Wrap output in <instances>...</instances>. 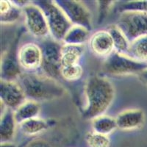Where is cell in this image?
<instances>
[{
  "label": "cell",
  "mask_w": 147,
  "mask_h": 147,
  "mask_svg": "<svg viewBox=\"0 0 147 147\" xmlns=\"http://www.w3.org/2000/svg\"><path fill=\"white\" fill-rule=\"evenodd\" d=\"M102 71L105 74L115 77L140 75L147 69V63L139 62L126 55L113 52L102 65Z\"/></svg>",
  "instance_id": "4"
},
{
  "label": "cell",
  "mask_w": 147,
  "mask_h": 147,
  "mask_svg": "<svg viewBox=\"0 0 147 147\" xmlns=\"http://www.w3.org/2000/svg\"><path fill=\"white\" fill-rule=\"evenodd\" d=\"M18 59L22 69L35 71L41 67L42 50L35 43H27L18 49Z\"/></svg>",
  "instance_id": "11"
},
{
  "label": "cell",
  "mask_w": 147,
  "mask_h": 147,
  "mask_svg": "<svg viewBox=\"0 0 147 147\" xmlns=\"http://www.w3.org/2000/svg\"><path fill=\"white\" fill-rule=\"evenodd\" d=\"M55 2L65 13L73 25L81 26L89 31L91 30V13L83 2L68 0H59Z\"/></svg>",
  "instance_id": "8"
},
{
  "label": "cell",
  "mask_w": 147,
  "mask_h": 147,
  "mask_svg": "<svg viewBox=\"0 0 147 147\" xmlns=\"http://www.w3.org/2000/svg\"><path fill=\"white\" fill-rule=\"evenodd\" d=\"M17 42L15 41L12 44L5 54L2 56V65H1V80L15 81L18 80L23 72L18 59V52L17 51Z\"/></svg>",
  "instance_id": "9"
},
{
  "label": "cell",
  "mask_w": 147,
  "mask_h": 147,
  "mask_svg": "<svg viewBox=\"0 0 147 147\" xmlns=\"http://www.w3.org/2000/svg\"><path fill=\"white\" fill-rule=\"evenodd\" d=\"M84 53V45L63 44L61 49V65L69 66L79 63Z\"/></svg>",
  "instance_id": "18"
},
{
  "label": "cell",
  "mask_w": 147,
  "mask_h": 147,
  "mask_svg": "<svg viewBox=\"0 0 147 147\" xmlns=\"http://www.w3.org/2000/svg\"><path fill=\"white\" fill-rule=\"evenodd\" d=\"M86 142L89 147H110V140L108 136L91 132L86 136Z\"/></svg>",
  "instance_id": "25"
},
{
  "label": "cell",
  "mask_w": 147,
  "mask_h": 147,
  "mask_svg": "<svg viewBox=\"0 0 147 147\" xmlns=\"http://www.w3.org/2000/svg\"><path fill=\"white\" fill-rule=\"evenodd\" d=\"M23 15L30 33L38 38H47L50 33L47 18L41 9L33 2H29L23 8Z\"/></svg>",
  "instance_id": "7"
},
{
  "label": "cell",
  "mask_w": 147,
  "mask_h": 147,
  "mask_svg": "<svg viewBox=\"0 0 147 147\" xmlns=\"http://www.w3.org/2000/svg\"><path fill=\"white\" fill-rule=\"evenodd\" d=\"M40 112V106L39 102L27 100L14 111V116L17 124L19 125L26 121L38 118Z\"/></svg>",
  "instance_id": "16"
},
{
  "label": "cell",
  "mask_w": 147,
  "mask_h": 147,
  "mask_svg": "<svg viewBox=\"0 0 147 147\" xmlns=\"http://www.w3.org/2000/svg\"><path fill=\"white\" fill-rule=\"evenodd\" d=\"M1 147H16L14 144L12 143H4V144H1Z\"/></svg>",
  "instance_id": "29"
},
{
  "label": "cell",
  "mask_w": 147,
  "mask_h": 147,
  "mask_svg": "<svg viewBox=\"0 0 147 147\" xmlns=\"http://www.w3.org/2000/svg\"><path fill=\"white\" fill-rule=\"evenodd\" d=\"M117 4V10L121 13L124 12L147 13V1H124Z\"/></svg>",
  "instance_id": "23"
},
{
  "label": "cell",
  "mask_w": 147,
  "mask_h": 147,
  "mask_svg": "<svg viewBox=\"0 0 147 147\" xmlns=\"http://www.w3.org/2000/svg\"><path fill=\"white\" fill-rule=\"evenodd\" d=\"M62 46L60 42L54 40L52 38H45L40 46L42 50V65L40 68L44 74L56 80L61 77Z\"/></svg>",
  "instance_id": "5"
},
{
  "label": "cell",
  "mask_w": 147,
  "mask_h": 147,
  "mask_svg": "<svg viewBox=\"0 0 147 147\" xmlns=\"http://www.w3.org/2000/svg\"><path fill=\"white\" fill-rule=\"evenodd\" d=\"M90 37V31L81 26L73 25L64 37L63 44L84 45Z\"/></svg>",
  "instance_id": "19"
},
{
  "label": "cell",
  "mask_w": 147,
  "mask_h": 147,
  "mask_svg": "<svg viewBox=\"0 0 147 147\" xmlns=\"http://www.w3.org/2000/svg\"><path fill=\"white\" fill-rule=\"evenodd\" d=\"M107 30L112 37L114 46V52L122 55H127L130 42L129 41L121 30L116 24H113L107 27Z\"/></svg>",
  "instance_id": "20"
},
{
  "label": "cell",
  "mask_w": 147,
  "mask_h": 147,
  "mask_svg": "<svg viewBox=\"0 0 147 147\" xmlns=\"http://www.w3.org/2000/svg\"><path fill=\"white\" fill-rule=\"evenodd\" d=\"M82 74H83V69L79 63L69 66L62 67L60 71L61 77L65 80L70 82L78 80L79 79L82 77Z\"/></svg>",
  "instance_id": "24"
},
{
  "label": "cell",
  "mask_w": 147,
  "mask_h": 147,
  "mask_svg": "<svg viewBox=\"0 0 147 147\" xmlns=\"http://www.w3.org/2000/svg\"><path fill=\"white\" fill-rule=\"evenodd\" d=\"M33 2L44 12L52 38L58 42L63 41L65 35L73 26L65 13L55 1H35Z\"/></svg>",
  "instance_id": "3"
},
{
  "label": "cell",
  "mask_w": 147,
  "mask_h": 147,
  "mask_svg": "<svg viewBox=\"0 0 147 147\" xmlns=\"http://www.w3.org/2000/svg\"><path fill=\"white\" fill-rule=\"evenodd\" d=\"M89 44L93 52L101 57H107L114 52L112 37L107 30L93 34L89 39Z\"/></svg>",
  "instance_id": "13"
},
{
  "label": "cell",
  "mask_w": 147,
  "mask_h": 147,
  "mask_svg": "<svg viewBox=\"0 0 147 147\" xmlns=\"http://www.w3.org/2000/svg\"><path fill=\"white\" fill-rule=\"evenodd\" d=\"M1 102L7 108L15 111L27 101L23 89L15 81L1 80Z\"/></svg>",
  "instance_id": "10"
},
{
  "label": "cell",
  "mask_w": 147,
  "mask_h": 147,
  "mask_svg": "<svg viewBox=\"0 0 147 147\" xmlns=\"http://www.w3.org/2000/svg\"><path fill=\"white\" fill-rule=\"evenodd\" d=\"M127 55L139 62L147 63V35L131 42Z\"/></svg>",
  "instance_id": "22"
},
{
  "label": "cell",
  "mask_w": 147,
  "mask_h": 147,
  "mask_svg": "<svg viewBox=\"0 0 147 147\" xmlns=\"http://www.w3.org/2000/svg\"><path fill=\"white\" fill-rule=\"evenodd\" d=\"M24 147H58L55 142L44 138H37L28 143Z\"/></svg>",
  "instance_id": "27"
},
{
  "label": "cell",
  "mask_w": 147,
  "mask_h": 147,
  "mask_svg": "<svg viewBox=\"0 0 147 147\" xmlns=\"http://www.w3.org/2000/svg\"><path fill=\"white\" fill-rule=\"evenodd\" d=\"M138 77L140 79V80L147 85V69L146 71H144L143 73L140 74V75H138Z\"/></svg>",
  "instance_id": "28"
},
{
  "label": "cell",
  "mask_w": 147,
  "mask_h": 147,
  "mask_svg": "<svg viewBox=\"0 0 147 147\" xmlns=\"http://www.w3.org/2000/svg\"><path fill=\"white\" fill-rule=\"evenodd\" d=\"M85 95L86 105L82 116L87 120L99 117L110 107L115 97V88L107 78L100 76H93L85 84Z\"/></svg>",
  "instance_id": "1"
},
{
  "label": "cell",
  "mask_w": 147,
  "mask_h": 147,
  "mask_svg": "<svg viewBox=\"0 0 147 147\" xmlns=\"http://www.w3.org/2000/svg\"><path fill=\"white\" fill-rule=\"evenodd\" d=\"M115 2H97L96 4L98 5V24H100L101 22L107 16V12L109 9L112 6Z\"/></svg>",
  "instance_id": "26"
},
{
  "label": "cell",
  "mask_w": 147,
  "mask_h": 147,
  "mask_svg": "<svg viewBox=\"0 0 147 147\" xmlns=\"http://www.w3.org/2000/svg\"><path fill=\"white\" fill-rule=\"evenodd\" d=\"M93 132L108 136L118 128L115 118L102 115L92 120Z\"/></svg>",
  "instance_id": "21"
},
{
  "label": "cell",
  "mask_w": 147,
  "mask_h": 147,
  "mask_svg": "<svg viewBox=\"0 0 147 147\" xmlns=\"http://www.w3.org/2000/svg\"><path fill=\"white\" fill-rule=\"evenodd\" d=\"M55 124V120H47L38 117L23 122L18 125V127L24 135L35 136L46 132Z\"/></svg>",
  "instance_id": "14"
},
{
  "label": "cell",
  "mask_w": 147,
  "mask_h": 147,
  "mask_svg": "<svg viewBox=\"0 0 147 147\" xmlns=\"http://www.w3.org/2000/svg\"><path fill=\"white\" fill-rule=\"evenodd\" d=\"M115 119L119 129L121 130H133L144 125L145 113L141 109H129L121 112Z\"/></svg>",
  "instance_id": "12"
},
{
  "label": "cell",
  "mask_w": 147,
  "mask_h": 147,
  "mask_svg": "<svg viewBox=\"0 0 147 147\" xmlns=\"http://www.w3.org/2000/svg\"><path fill=\"white\" fill-rule=\"evenodd\" d=\"M0 137L1 144L11 143L15 136L17 122L14 116V111L7 109V110L1 115L0 123Z\"/></svg>",
  "instance_id": "15"
},
{
  "label": "cell",
  "mask_w": 147,
  "mask_h": 147,
  "mask_svg": "<svg viewBox=\"0 0 147 147\" xmlns=\"http://www.w3.org/2000/svg\"><path fill=\"white\" fill-rule=\"evenodd\" d=\"M0 14L2 24H11L19 19L23 14V9L13 1L2 0L0 2Z\"/></svg>",
  "instance_id": "17"
},
{
  "label": "cell",
  "mask_w": 147,
  "mask_h": 147,
  "mask_svg": "<svg viewBox=\"0 0 147 147\" xmlns=\"http://www.w3.org/2000/svg\"><path fill=\"white\" fill-rule=\"evenodd\" d=\"M116 25L131 43L138 38L147 35V13H122Z\"/></svg>",
  "instance_id": "6"
},
{
  "label": "cell",
  "mask_w": 147,
  "mask_h": 147,
  "mask_svg": "<svg viewBox=\"0 0 147 147\" xmlns=\"http://www.w3.org/2000/svg\"><path fill=\"white\" fill-rule=\"evenodd\" d=\"M17 80L28 100L37 102L51 101L61 98L65 94L62 85L46 74L25 72Z\"/></svg>",
  "instance_id": "2"
}]
</instances>
